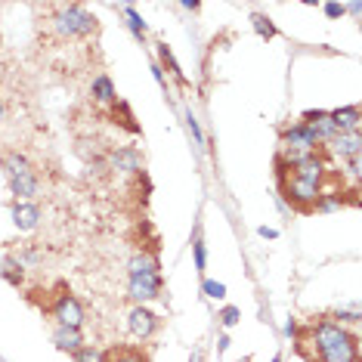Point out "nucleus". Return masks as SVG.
I'll use <instances>...</instances> for the list:
<instances>
[{"label":"nucleus","mask_w":362,"mask_h":362,"mask_svg":"<svg viewBox=\"0 0 362 362\" xmlns=\"http://www.w3.org/2000/svg\"><path fill=\"white\" fill-rule=\"evenodd\" d=\"M103 362H149L139 347H112L103 353Z\"/></svg>","instance_id":"15"},{"label":"nucleus","mask_w":362,"mask_h":362,"mask_svg":"<svg viewBox=\"0 0 362 362\" xmlns=\"http://www.w3.org/2000/svg\"><path fill=\"white\" fill-rule=\"evenodd\" d=\"M53 344L59 350H65V353H75V350L84 347V334H81V328H65V325H59L53 332Z\"/></svg>","instance_id":"13"},{"label":"nucleus","mask_w":362,"mask_h":362,"mask_svg":"<svg viewBox=\"0 0 362 362\" xmlns=\"http://www.w3.org/2000/svg\"><path fill=\"white\" fill-rule=\"evenodd\" d=\"M134 276H158V260H155L152 254H136V257L130 260V279Z\"/></svg>","instance_id":"18"},{"label":"nucleus","mask_w":362,"mask_h":362,"mask_svg":"<svg viewBox=\"0 0 362 362\" xmlns=\"http://www.w3.org/2000/svg\"><path fill=\"white\" fill-rule=\"evenodd\" d=\"M22 269H25V267H22V263L16 260V257H6L4 267H0V276H4L10 285H19L22 279H25V273H22Z\"/></svg>","instance_id":"19"},{"label":"nucleus","mask_w":362,"mask_h":362,"mask_svg":"<svg viewBox=\"0 0 362 362\" xmlns=\"http://www.w3.org/2000/svg\"><path fill=\"white\" fill-rule=\"evenodd\" d=\"M109 164H112V170H121V174H139V170H143V158H139V152L130 149V146L112 149Z\"/></svg>","instance_id":"7"},{"label":"nucleus","mask_w":362,"mask_h":362,"mask_svg":"<svg viewBox=\"0 0 362 362\" xmlns=\"http://www.w3.org/2000/svg\"><path fill=\"white\" fill-rule=\"evenodd\" d=\"M4 170H6V177L10 180H16V177H25V174H31V164H28V158L25 155H19V152H6L4 155Z\"/></svg>","instance_id":"16"},{"label":"nucleus","mask_w":362,"mask_h":362,"mask_svg":"<svg viewBox=\"0 0 362 362\" xmlns=\"http://www.w3.org/2000/svg\"><path fill=\"white\" fill-rule=\"evenodd\" d=\"M220 322H223L226 328H233V325L238 322V310H235V307H226L223 313H220Z\"/></svg>","instance_id":"29"},{"label":"nucleus","mask_w":362,"mask_h":362,"mask_svg":"<svg viewBox=\"0 0 362 362\" xmlns=\"http://www.w3.org/2000/svg\"><path fill=\"white\" fill-rule=\"evenodd\" d=\"M158 56H161V69H168L170 75L180 81V84H186V75L180 71V65H177V59H174V53L168 50V44H158Z\"/></svg>","instance_id":"20"},{"label":"nucleus","mask_w":362,"mask_h":362,"mask_svg":"<svg viewBox=\"0 0 362 362\" xmlns=\"http://www.w3.org/2000/svg\"><path fill=\"white\" fill-rule=\"evenodd\" d=\"M344 204V199L337 192H319V199H316V211H322V214H328V211H337Z\"/></svg>","instance_id":"23"},{"label":"nucleus","mask_w":362,"mask_h":362,"mask_svg":"<svg viewBox=\"0 0 362 362\" xmlns=\"http://www.w3.org/2000/svg\"><path fill=\"white\" fill-rule=\"evenodd\" d=\"M313 344L319 350V362H359V341L332 319H319L313 325Z\"/></svg>","instance_id":"1"},{"label":"nucleus","mask_w":362,"mask_h":362,"mask_svg":"<svg viewBox=\"0 0 362 362\" xmlns=\"http://www.w3.org/2000/svg\"><path fill=\"white\" fill-rule=\"evenodd\" d=\"M334 319H341V322L356 325V322H359V310H356V307H350V310H334Z\"/></svg>","instance_id":"27"},{"label":"nucleus","mask_w":362,"mask_h":362,"mask_svg":"<svg viewBox=\"0 0 362 362\" xmlns=\"http://www.w3.org/2000/svg\"><path fill=\"white\" fill-rule=\"evenodd\" d=\"M204 294H208L211 300H220V298H226V285L223 282H204Z\"/></svg>","instance_id":"25"},{"label":"nucleus","mask_w":362,"mask_h":362,"mask_svg":"<svg viewBox=\"0 0 362 362\" xmlns=\"http://www.w3.org/2000/svg\"><path fill=\"white\" fill-rule=\"evenodd\" d=\"M316 136L303 121L282 130V152H316Z\"/></svg>","instance_id":"4"},{"label":"nucleus","mask_w":362,"mask_h":362,"mask_svg":"<svg viewBox=\"0 0 362 362\" xmlns=\"http://www.w3.org/2000/svg\"><path fill=\"white\" fill-rule=\"evenodd\" d=\"M347 170H350V177H359V155L356 158H347Z\"/></svg>","instance_id":"32"},{"label":"nucleus","mask_w":362,"mask_h":362,"mask_svg":"<svg viewBox=\"0 0 362 362\" xmlns=\"http://www.w3.org/2000/svg\"><path fill=\"white\" fill-rule=\"evenodd\" d=\"M13 223H16V229H22V233H31V229L40 223V208L31 202H16L13 204Z\"/></svg>","instance_id":"10"},{"label":"nucleus","mask_w":362,"mask_h":362,"mask_svg":"<svg viewBox=\"0 0 362 362\" xmlns=\"http://www.w3.org/2000/svg\"><path fill=\"white\" fill-rule=\"evenodd\" d=\"M251 22H254V31H257L260 37H276V25L273 22H269V16H263V13H254L251 16Z\"/></svg>","instance_id":"22"},{"label":"nucleus","mask_w":362,"mask_h":362,"mask_svg":"<svg viewBox=\"0 0 362 362\" xmlns=\"http://www.w3.org/2000/svg\"><path fill=\"white\" fill-rule=\"evenodd\" d=\"M127 328L134 337H139V341H149V337L158 332V316L146 307H134L127 316Z\"/></svg>","instance_id":"5"},{"label":"nucleus","mask_w":362,"mask_h":362,"mask_svg":"<svg viewBox=\"0 0 362 362\" xmlns=\"http://www.w3.org/2000/svg\"><path fill=\"white\" fill-rule=\"evenodd\" d=\"M344 13H347V6H341V4H325V16H328V19H341Z\"/></svg>","instance_id":"30"},{"label":"nucleus","mask_w":362,"mask_h":362,"mask_svg":"<svg viewBox=\"0 0 362 362\" xmlns=\"http://www.w3.org/2000/svg\"><path fill=\"white\" fill-rule=\"evenodd\" d=\"M291 174L294 177H300V180H307V183H316V186H322L325 183V161L319 158L316 152L307 155L298 168H291Z\"/></svg>","instance_id":"9"},{"label":"nucleus","mask_w":362,"mask_h":362,"mask_svg":"<svg viewBox=\"0 0 362 362\" xmlns=\"http://www.w3.org/2000/svg\"><path fill=\"white\" fill-rule=\"evenodd\" d=\"M90 93H93V100L100 103V105H112L115 100H118V96H115V84H112L109 75H96L93 84H90Z\"/></svg>","instance_id":"14"},{"label":"nucleus","mask_w":362,"mask_h":362,"mask_svg":"<svg viewBox=\"0 0 362 362\" xmlns=\"http://www.w3.org/2000/svg\"><path fill=\"white\" fill-rule=\"evenodd\" d=\"M53 316L59 319V325H65V328H81V322H84V310H81V303L71 298V294H62V298L56 300Z\"/></svg>","instance_id":"6"},{"label":"nucleus","mask_w":362,"mask_h":362,"mask_svg":"<svg viewBox=\"0 0 362 362\" xmlns=\"http://www.w3.org/2000/svg\"><path fill=\"white\" fill-rule=\"evenodd\" d=\"M161 294V276H134L130 279V298H134L139 307L146 300H155Z\"/></svg>","instance_id":"8"},{"label":"nucleus","mask_w":362,"mask_h":362,"mask_svg":"<svg viewBox=\"0 0 362 362\" xmlns=\"http://www.w3.org/2000/svg\"><path fill=\"white\" fill-rule=\"evenodd\" d=\"M186 127H189V134L195 136V146H202V143H204V136H202L199 121H195V115H192V112H186Z\"/></svg>","instance_id":"26"},{"label":"nucleus","mask_w":362,"mask_h":362,"mask_svg":"<svg viewBox=\"0 0 362 362\" xmlns=\"http://www.w3.org/2000/svg\"><path fill=\"white\" fill-rule=\"evenodd\" d=\"M75 362H103V350L81 347V350H75Z\"/></svg>","instance_id":"24"},{"label":"nucleus","mask_w":362,"mask_h":362,"mask_svg":"<svg viewBox=\"0 0 362 362\" xmlns=\"http://www.w3.org/2000/svg\"><path fill=\"white\" fill-rule=\"evenodd\" d=\"M0 118H4V105H0Z\"/></svg>","instance_id":"35"},{"label":"nucleus","mask_w":362,"mask_h":362,"mask_svg":"<svg viewBox=\"0 0 362 362\" xmlns=\"http://www.w3.org/2000/svg\"><path fill=\"white\" fill-rule=\"evenodd\" d=\"M53 28L59 31L62 37H84V35H90V31L96 28V19L84 10V6L65 4L53 16Z\"/></svg>","instance_id":"2"},{"label":"nucleus","mask_w":362,"mask_h":362,"mask_svg":"<svg viewBox=\"0 0 362 362\" xmlns=\"http://www.w3.org/2000/svg\"><path fill=\"white\" fill-rule=\"evenodd\" d=\"M260 235H263V238H276L279 233H276V229H267V226H263V229H260Z\"/></svg>","instance_id":"33"},{"label":"nucleus","mask_w":362,"mask_h":362,"mask_svg":"<svg viewBox=\"0 0 362 362\" xmlns=\"http://www.w3.org/2000/svg\"><path fill=\"white\" fill-rule=\"evenodd\" d=\"M282 180V192H285V199L294 204V208H300V211H313L316 208V199H319V192H322V186H316V183H307V180H300V177H279Z\"/></svg>","instance_id":"3"},{"label":"nucleus","mask_w":362,"mask_h":362,"mask_svg":"<svg viewBox=\"0 0 362 362\" xmlns=\"http://www.w3.org/2000/svg\"><path fill=\"white\" fill-rule=\"evenodd\" d=\"M10 189H13V195H16V202H25V199H31V195H37V177H35V170L31 174H25V177H16V180H10Z\"/></svg>","instance_id":"17"},{"label":"nucleus","mask_w":362,"mask_h":362,"mask_svg":"<svg viewBox=\"0 0 362 362\" xmlns=\"http://www.w3.org/2000/svg\"><path fill=\"white\" fill-rule=\"evenodd\" d=\"M192 362H202V353H195V356H192Z\"/></svg>","instance_id":"34"},{"label":"nucleus","mask_w":362,"mask_h":362,"mask_svg":"<svg viewBox=\"0 0 362 362\" xmlns=\"http://www.w3.org/2000/svg\"><path fill=\"white\" fill-rule=\"evenodd\" d=\"M362 149V139H359V130L356 134H334L332 136V152L337 155V158H356Z\"/></svg>","instance_id":"11"},{"label":"nucleus","mask_w":362,"mask_h":362,"mask_svg":"<svg viewBox=\"0 0 362 362\" xmlns=\"http://www.w3.org/2000/svg\"><path fill=\"white\" fill-rule=\"evenodd\" d=\"M328 115H332V124H334L337 134H356L359 130V109L356 105H344V109H334Z\"/></svg>","instance_id":"12"},{"label":"nucleus","mask_w":362,"mask_h":362,"mask_svg":"<svg viewBox=\"0 0 362 362\" xmlns=\"http://www.w3.org/2000/svg\"><path fill=\"white\" fill-rule=\"evenodd\" d=\"M124 16H127V25H130V31H134V37L143 40V37H146V22H143V16H139L134 6H124Z\"/></svg>","instance_id":"21"},{"label":"nucleus","mask_w":362,"mask_h":362,"mask_svg":"<svg viewBox=\"0 0 362 362\" xmlns=\"http://www.w3.org/2000/svg\"><path fill=\"white\" fill-rule=\"evenodd\" d=\"M192 248H195V267L204 269V263H208V251H204V242H202V238H195Z\"/></svg>","instance_id":"28"},{"label":"nucleus","mask_w":362,"mask_h":362,"mask_svg":"<svg viewBox=\"0 0 362 362\" xmlns=\"http://www.w3.org/2000/svg\"><path fill=\"white\" fill-rule=\"evenodd\" d=\"M152 75H155V81H158L161 87H168V78H164V69H161V65H152Z\"/></svg>","instance_id":"31"}]
</instances>
